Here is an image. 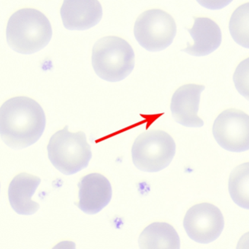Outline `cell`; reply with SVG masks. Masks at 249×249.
I'll return each instance as SVG.
<instances>
[{"label":"cell","instance_id":"6da1fadb","mask_svg":"<svg viewBox=\"0 0 249 249\" xmlns=\"http://www.w3.org/2000/svg\"><path fill=\"white\" fill-rule=\"evenodd\" d=\"M44 110L27 97L10 99L0 107V136L14 149H23L36 143L46 128Z\"/></svg>","mask_w":249,"mask_h":249},{"label":"cell","instance_id":"7a4b0ae2","mask_svg":"<svg viewBox=\"0 0 249 249\" xmlns=\"http://www.w3.org/2000/svg\"><path fill=\"white\" fill-rule=\"evenodd\" d=\"M52 34L47 17L33 8H24L14 13L7 25L8 45L22 54H32L44 49L52 40Z\"/></svg>","mask_w":249,"mask_h":249},{"label":"cell","instance_id":"3957f363","mask_svg":"<svg viewBox=\"0 0 249 249\" xmlns=\"http://www.w3.org/2000/svg\"><path fill=\"white\" fill-rule=\"evenodd\" d=\"M91 62L94 72L100 78L108 82H119L133 71L135 52L124 39L105 37L94 44Z\"/></svg>","mask_w":249,"mask_h":249},{"label":"cell","instance_id":"277c9868","mask_svg":"<svg viewBox=\"0 0 249 249\" xmlns=\"http://www.w3.org/2000/svg\"><path fill=\"white\" fill-rule=\"evenodd\" d=\"M47 150L51 162L56 170L66 176L87 168L92 157L86 134L69 132L68 126L53 135Z\"/></svg>","mask_w":249,"mask_h":249},{"label":"cell","instance_id":"5b68a950","mask_svg":"<svg viewBox=\"0 0 249 249\" xmlns=\"http://www.w3.org/2000/svg\"><path fill=\"white\" fill-rule=\"evenodd\" d=\"M173 138L161 130H150L141 134L134 142L132 157L138 170L156 173L164 170L176 154Z\"/></svg>","mask_w":249,"mask_h":249},{"label":"cell","instance_id":"8992f818","mask_svg":"<svg viewBox=\"0 0 249 249\" xmlns=\"http://www.w3.org/2000/svg\"><path fill=\"white\" fill-rule=\"evenodd\" d=\"M177 33L174 18L160 9L148 10L135 21L134 34L138 43L148 52H161L172 44Z\"/></svg>","mask_w":249,"mask_h":249},{"label":"cell","instance_id":"52a82bcc","mask_svg":"<svg viewBox=\"0 0 249 249\" xmlns=\"http://www.w3.org/2000/svg\"><path fill=\"white\" fill-rule=\"evenodd\" d=\"M213 135L221 148L231 152L249 150V116L242 110L228 109L218 115Z\"/></svg>","mask_w":249,"mask_h":249},{"label":"cell","instance_id":"ba28073f","mask_svg":"<svg viewBox=\"0 0 249 249\" xmlns=\"http://www.w3.org/2000/svg\"><path fill=\"white\" fill-rule=\"evenodd\" d=\"M183 227L194 241L207 244L216 240L222 232L224 216L212 204H197L188 210L183 219Z\"/></svg>","mask_w":249,"mask_h":249},{"label":"cell","instance_id":"9c48e42d","mask_svg":"<svg viewBox=\"0 0 249 249\" xmlns=\"http://www.w3.org/2000/svg\"><path fill=\"white\" fill-rule=\"evenodd\" d=\"M78 187L79 202L77 206L85 213H98L111 200V184L107 178L100 173H91L84 176L80 180Z\"/></svg>","mask_w":249,"mask_h":249},{"label":"cell","instance_id":"30bf717a","mask_svg":"<svg viewBox=\"0 0 249 249\" xmlns=\"http://www.w3.org/2000/svg\"><path fill=\"white\" fill-rule=\"evenodd\" d=\"M205 86L186 84L176 90L170 104L172 116L177 123L187 127H201L204 122L198 116L201 93Z\"/></svg>","mask_w":249,"mask_h":249},{"label":"cell","instance_id":"8fae6325","mask_svg":"<svg viewBox=\"0 0 249 249\" xmlns=\"http://www.w3.org/2000/svg\"><path fill=\"white\" fill-rule=\"evenodd\" d=\"M60 14L67 30L83 31L101 21L103 8L98 0H64Z\"/></svg>","mask_w":249,"mask_h":249},{"label":"cell","instance_id":"7c38bea8","mask_svg":"<svg viewBox=\"0 0 249 249\" xmlns=\"http://www.w3.org/2000/svg\"><path fill=\"white\" fill-rule=\"evenodd\" d=\"M194 40L192 45L181 50L192 56H204L215 52L221 43L222 36L218 24L208 18H195L192 29H187Z\"/></svg>","mask_w":249,"mask_h":249},{"label":"cell","instance_id":"4fadbf2b","mask_svg":"<svg viewBox=\"0 0 249 249\" xmlns=\"http://www.w3.org/2000/svg\"><path fill=\"white\" fill-rule=\"evenodd\" d=\"M40 178L22 173L16 176L10 183L8 198L13 209L20 215L36 213L40 205L32 199L40 184Z\"/></svg>","mask_w":249,"mask_h":249},{"label":"cell","instance_id":"5bb4252c","mask_svg":"<svg viewBox=\"0 0 249 249\" xmlns=\"http://www.w3.org/2000/svg\"><path fill=\"white\" fill-rule=\"evenodd\" d=\"M141 249H179L180 237L174 227L165 222H154L141 233L138 240Z\"/></svg>","mask_w":249,"mask_h":249},{"label":"cell","instance_id":"9a60e30c","mask_svg":"<svg viewBox=\"0 0 249 249\" xmlns=\"http://www.w3.org/2000/svg\"><path fill=\"white\" fill-rule=\"evenodd\" d=\"M229 192L236 205L249 210V162L232 170L229 179Z\"/></svg>","mask_w":249,"mask_h":249},{"label":"cell","instance_id":"2e32d148","mask_svg":"<svg viewBox=\"0 0 249 249\" xmlns=\"http://www.w3.org/2000/svg\"><path fill=\"white\" fill-rule=\"evenodd\" d=\"M229 29L235 43L249 49V2L240 5L233 12Z\"/></svg>","mask_w":249,"mask_h":249},{"label":"cell","instance_id":"e0dca14e","mask_svg":"<svg viewBox=\"0 0 249 249\" xmlns=\"http://www.w3.org/2000/svg\"><path fill=\"white\" fill-rule=\"evenodd\" d=\"M233 81L237 91L249 100V58L239 64L234 71Z\"/></svg>","mask_w":249,"mask_h":249},{"label":"cell","instance_id":"ac0fdd59","mask_svg":"<svg viewBox=\"0 0 249 249\" xmlns=\"http://www.w3.org/2000/svg\"><path fill=\"white\" fill-rule=\"evenodd\" d=\"M233 0H196V2L207 9L221 10L230 5Z\"/></svg>","mask_w":249,"mask_h":249},{"label":"cell","instance_id":"d6986e66","mask_svg":"<svg viewBox=\"0 0 249 249\" xmlns=\"http://www.w3.org/2000/svg\"><path fill=\"white\" fill-rule=\"evenodd\" d=\"M237 248V249H249V232L246 233L240 238Z\"/></svg>","mask_w":249,"mask_h":249}]
</instances>
